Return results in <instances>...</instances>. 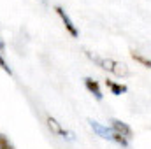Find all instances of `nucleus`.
Wrapping results in <instances>:
<instances>
[{"instance_id": "nucleus-1", "label": "nucleus", "mask_w": 151, "mask_h": 149, "mask_svg": "<svg viewBox=\"0 0 151 149\" xmlns=\"http://www.w3.org/2000/svg\"><path fill=\"white\" fill-rule=\"evenodd\" d=\"M86 56L90 58V60H93L100 69H104V70H107V72H113L114 75H128V69H127V65L125 63H119V62H116V60H111V58H99V56H93L91 53H86Z\"/></svg>"}, {"instance_id": "nucleus-2", "label": "nucleus", "mask_w": 151, "mask_h": 149, "mask_svg": "<svg viewBox=\"0 0 151 149\" xmlns=\"http://www.w3.org/2000/svg\"><path fill=\"white\" fill-rule=\"evenodd\" d=\"M55 11H56V14H58V16L62 18V21H63V25H65L67 32H69V34H70L72 37H77V35H79V30L76 28L74 21H72V19L69 18V14H67V12H65V11H63V9L60 7V5H56V7H55Z\"/></svg>"}, {"instance_id": "nucleus-3", "label": "nucleus", "mask_w": 151, "mask_h": 149, "mask_svg": "<svg viewBox=\"0 0 151 149\" xmlns=\"http://www.w3.org/2000/svg\"><path fill=\"white\" fill-rule=\"evenodd\" d=\"M111 128H113L114 133H118V135H121V137H125L127 140L134 135L132 133V128L127 125V123H123V121H119V119H111Z\"/></svg>"}, {"instance_id": "nucleus-4", "label": "nucleus", "mask_w": 151, "mask_h": 149, "mask_svg": "<svg viewBox=\"0 0 151 149\" xmlns=\"http://www.w3.org/2000/svg\"><path fill=\"white\" fill-rule=\"evenodd\" d=\"M88 123H90L91 130H93L97 135H100V137H104V139H109V140H114V132H113V128L102 126L100 123H97V121H93V119H88Z\"/></svg>"}, {"instance_id": "nucleus-5", "label": "nucleus", "mask_w": 151, "mask_h": 149, "mask_svg": "<svg viewBox=\"0 0 151 149\" xmlns=\"http://www.w3.org/2000/svg\"><path fill=\"white\" fill-rule=\"evenodd\" d=\"M47 126H49V130L53 132V133H56V135H62V137H67V139H74V135L70 133V132H67V130H63L62 128V125L55 119V117H51V116H47Z\"/></svg>"}, {"instance_id": "nucleus-6", "label": "nucleus", "mask_w": 151, "mask_h": 149, "mask_svg": "<svg viewBox=\"0 0 151 149\" xmlns=\"http://www.w3.org/2000/svg\"><path fill=\"white\" fill-rule=\"evenodd\" d=\"M84 86H86V90L97 98V100H102V91H100V86H99V82L97 81H93L91 77H84Z\"/></svg>"}, {"instance_id": "nucleus-7", "label": "nucleus", "mask_w": 151, "mask_h": 149, "mask_svg": "<svg viewBox=\"0 0 151 149\" xmlns=\"http://www.w3.org/2000/svg\"><path fill=\"white\" fill-rule=\"evenodd\" d=\"M106 86L113 91V95H121V93H127V90H128L125 84H118V82H113V81H109V79L106 81Z\"/></svg>"}, {"instance_id": "nucleus-8", "label": "nucleus", "mask_w": 151, "mask_h": 149, "mask_svg": "<svg viewBox=\"0 0 151 149\" xmlns=\"http://www.w3.org/2000/svg\"><path fill=\"white\" fill-rule=\"evenodd\" d=\"M130 54H132V58H134V60H135L137 63H141V65H144V67L151 69V60H150V58L142 56V54H141V53H137V51H132Z\"/></svg>"}, {"instance_id": "nucleus-9", "label": "nucleus", "mask_w": 151, "mask_h": 149, "mask_svg": "<svg viewBox=\"0 0 151 149\" xmlns=\"http://www.w3.org/2000/svg\"><path fill=\"white\" fill-rule=\"evenodd\" d=\"M0 149H14L12 142L9 140V137L4 135V133H0Z\"/></svg>"}, {"instance_id": "nucleus-10", "label": "nucleus", "mask_w": 151, "mask_h": 149, "mask_svg": "<svg viewBox=\"0 0 151 149\" xmlns=\"http://www.w3.org/2000/svg\"><path fill=\"white\" fill-rule=\"evenodd\" d=\"M0 69H2V70H4V72H5V74H12V72H11V69H9V65H7V62H5V60H4V56H2V53H0Z\"/></svg>"}, {"instance_id": "nucleus-11", "label": "nucleus", "mask_w": 151, "mask_h": 149, "mask_svg": "<svg viewBox=\"0 0 151 149\" xmlns=\"http://www.w3.org/2000/svg\"><path fill=\"white\" fill-rule=\"evenodd\" d=\"M4 47H5V44H4V40H2V39H0V51H2V49H4Z\"/></svg>"}]
</instances>
